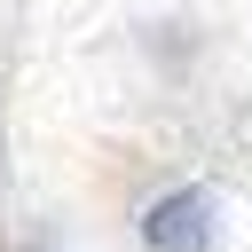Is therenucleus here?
Returning a JSON list of instances; mask_svg holds the SVG:
<instances>
[{
    "label": "nucleus",
    "mask_w": 252,
    "mask_h": 252,
    "mask_svg": "<svg viewBox=\"0 0 252 252\" xmlns=\"http://www.w3.org/2000/svg\"><path fill=\"white\" fill-rule=\"evenodd\" d=\"M150 244L158 252H189L197 244V197H173L165 213H150Z\"/></svg>",
    "instance_id": "f257e3e1"
}]
</instances>
